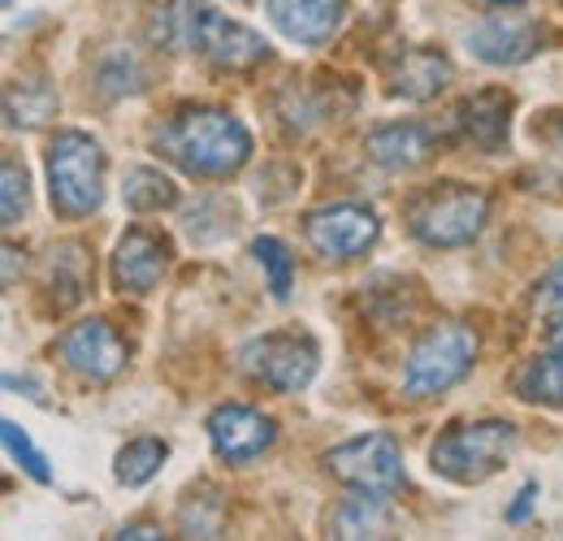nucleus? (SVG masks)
Segmentation results:
<instances>
[{"mask_svg":"<svg viewBox=\"0 0 563 541\" xmlns=\"http://www.w3.org/2000/svg\"><path fill=\"white\" fill-rule=\"evenodd\" d=\"M152 143L165 161H174L196 178H230L252 156V131L234 113L209 109V104H187L169 113L156 126Z\"/></svg>","mask_w":563,"mask_h":541,"instance_id":"obj_1","label":"nucleus"},{"mask_svg":"<svg viewBox=\"0 0 563 541\" xmlns=\"http://www.w3.org/2000/svg\"><path fill=\"white\" fill-rule=\"evenodd\" d=\"M516 446H520V429L511 420L455 424V429L438 433V442L429 446V468L455 485H482L507 468Z\"/></svg>","mask_w":563,"mask_h":541,"instance_id":"obj_2","label":"nucleus"},{"mask_svg":"<svg viewBox=\"0 0 563 541\" xmlns=\"http://www.w3.org/2000/svg\"><path fill=\"white\" fill-rule=\"evenodd\" d=\"M477 355H482V339L464 321H442V325L424 330L404 364V395L408 399L446 395L477 368Z\"/></svg>","mask_w":563,"mask_h":541,"instance_id":"obj_3","label":"nucleus"},{"mask_svg":"<svg viewBox=\"0 0 563 541\" xmlns=\"http://www.w3.org/2000/svg\"><path fill=\"white\" fill-rule=\"evenodd\" d=\"M490 221L486 191L468 183H433L408 203V230L424 247H468Z\"/></svg>","mask_w":563,"mask_h":541,"instance_id":"obj_4","label":"nucleus"},{"mask_svg":"<svg viewBox=\"0 0 563 541\" xmlns=\"http://www.w3.org/2000/svg\"><path fill=\"white\" fill-rule=\"evenodd\" d=\"M48 196L62 217H91L104 203V147L82 131H62L48 147Z\"/></svg>","mask_w":563,"mask_h":541,"instance_id":"obj_5","label":"nucleus"},{"mask_svg":"<svg viewBox=\"0 0 563 541\" xmlns=\"http://www.w3.org/2000/svg\"><path fill=\"white\" fill-rule=\"evenodd\" d=\"M239 364L252 382H261L278 395H299L312 386V377L321 368V346L303 330H274V334L243 342Z\"/></svg>","mask_w":563,"mask_h":541,"instance_id":"obj_6","label":"nucleus"},{"mask_svg":"<svg viewBox=\"0 0 563 541\" xmlns=\"http://www.w3.org/2000/svg\"><path fill=\"white\" fill-rule=\"evenodd\" d=\"M330 476H339L347 489H364V494H399L404 489V451L395 446L390 433H360L352 442L334 446L325 455Z\"/></svg>","mask_w":563,"mask_h":541,"instance_id":"obj_7","label":"nucleus"},{"mask_svg":"<svg viewBox=\"0 0 563 541\" xmlns=\"http://www.w3.org/2000/svg\"><path fill=\"white\" fill-rule=\"evenodd\" d=\"M382 234V217L364 203H325L303 217V239L325 261H360Z\"/></svg>","mask_w":563,"mask_h":541,"instance_id":"obj_8","label":"nucleus"},{"mask_svg":"<svg viewBox=\"0 0 563 541\" xmlns=\"http://www.w3.org/2000/svg\"><path fill=\"white\" fill-rule=\"evenodd\" d=\"M209 442L217 451V460L252 464L278 442V420L247 404H221L209 416Z\"/></svg>","mask_w":563,"mask_h":541,"instance_id":"obj_9","label":"nucleus"},{"mask_svg":"<svg viewBox=\"0 0 563 541\" xmlns=\"http://www.w3.org/2000/svg\"><path fill=\"white\" fill-rule=\"evenodd\" d=\"M187 48H191V53H200V57L212 62L217 69H252L269 57L265 35H256V31H252V26H243V22L221 18L212 4L200 9V18H196V31H191V44H187Z\"/></svg>","mask_w":563,"mask_h":541,"instance_id":"obj_10","label":"nucleus"},{"mask_svg":"<svg viewBox=\"0 0 563 541\" xmlns=\"http://www.w3.org/2000/svg\"><path fill=\"white\" fill-rule=\"evenodd\" d=\"M126 355H131L126 342H122V334L104 317H87V321H78V325H70L62 334L66 368H74L87 382H113L126 368Z\"/></svg>","mask_w":563,"mask_h":541,"instance_id":"obj_11","label":"nucleus"},{"mask_svg":"<svg viewBox=\"0 0 563 541\" xmlns=\"http://www.w3.org/2000/svg\"><path fill=\"white\" fill-rule=\"evenodd\" d=\"M542 40H547L542 22L520 13H494L468 31V48L486 66H525L542 53Z\"/></svg>","mask_w":563,"mask_h":541,"instance_id":"obj_12","label":"nucleus"},{"mask_svg":"<svg viewBox=\"0 0 563 541\" xmlns=\"http://www.w3.org/2000/svg\"><path fill=\"white\" fill-rule=\"evenodd\" d=\"M169 256H174V247H169L165 234H156L147 225H131L118 239V247H113V286L122 295H147V290H156L165 269H169Z\"/></svg>","mask_w":563,"mask_h":541,"instance_id":"obj_13","label":"nucleus"},{"mask_svg":"<svg viewBox=\"0 0 563 541\" xmlns=\"http://www.w3.org/2000/svg\"><path fill=\"white\" fill-rule=\"evenodd\" d=\"M265 13L290 44L317 48L347 22V0H265Z\"/></svg>","mask_w":563,"mask_h":541,"instance_id":"obj_14","label":"nucleus"},{"mask_svg":"<svg viewBox=\"0 0 563 541\" xmlns=\"http://www.w3.org/2000/svg\"><path fill=\"white\" fill-rule=\"evenodd\" d=\"M438 152V135L424 122H390L382 131L368 135V156L373 165L390 169V174H408L421 169L424 161Z\"/></svg>","mask_w":563,"mask_h":541,"instance_id":"obj_15","label":"nucleus"},{"mask_svg":"<svg viewBox=\"0 0 563 541\" xmlns=\"http://www.w3.org/2000/svg\"><path fill=\"white\" fill-rule=\"evenodd\" d=\"M451 62L438 48H404L390 69V91L404 100H433L451 82Z\"/></svg>","mask_w":563,"mask_h":541,"instance_id":"obj_16","label":"nucleus"},{"mask_svg":"<svg viewBox=\"0 0 563 541\" xmlns=\"http://www.w3.org/2000/svg\"><path fill=\"white\" fill-rule=\"evenodd\" d=\"M455 122L477 147L498 152L507 143V131H511V96L507 91H477L455 109Z\"/></svg>","mask_w":563,"mask_h":541,"instance_id":"obj_17","label":"nucleus"},{"mask_svg":"<svg viewBox=\"0 0 563 541\" xmlns=\"http://www.w3.org/2000/svg\"><path fill=\"white\" fill-rule=\"evenodd\" d=\"M165 460H169V442H165V438L143 433V438H131V442L118 451V460H113V476H118L126 489H140V485H147L152 476L165 468Z\"/></svg>","mask_w":563,"mask_h":541,"instance_id":"obj_18","label":"nucleus"},{"mask_svg":"<svg viewBox=\"0 0 563 541\" xmlns=\"http://www.w3.org/2000/svg\"><path fill=\"white\" fill-rule=\"evenodd\" d=\"M516 395L525 404H542V407H563V351H547L538 360H529L516 377Z\"/></svg>","mask_w":563,"mask_h":541,"instance_id":"obj_19","label":"nucleus"},{"mask_svg":"<svg viewBox=\"0 0 563 541\" xmlns=\"http://www.w3.org/2000/svg\"><path fill=\"white\" fill-rule=\"evenodd\" d=\"M4 113H9V126L18 131H35V126H44L53 113H57V91L48 87V82H13L9 87V96H4Z\"/></svg>","mask_w":563,"mask_h":541,"instance_id":"obj_20","label":"nucleus"},{"mask_svg":"<svg viewBox=\"0 0 563 541\" xmlns=\"http://www.w3.org/2000/svg\"><path fill=\"white\" fill-rule=\"evenodd\" d=\"M122 203L131 212H161V208H174L178 203V187H174L169 174H161L152 165H135L122 178Z\"/></svg>","mask_w":563,"mask_h":541,"instance_id":"obj_21","label":"nucleus"},{"mask_svg":"<svg viewBox=\"0 0 563 541\" xmlns=\"http://www.w3.org/2000/svg\"><path fill=\"white\" fill-rule=\"evenodd\" d=\"M390 525L386 511V494H364L355 489L343 503V511L334 516V538H382V529Z\"/></svg>","mask_w":563,"mask_h":541,"instance_id":"obj_22","label":"nucleus"},{"mask_svg":"<svg viewBox=\"0 0 563 541\" xmlns=\"http://www.w3.org/2000/svg\"><path fill=\"white\" fill-rule=\"evenodd\" d=\"M252 256H256V265L269 277L274 299L286 303V299H290V286H295V256H290V247H286L282 239H274V234H265V239L252 243Z\"/></svg>","mask_w":563,"mask_h":541,"instance_id":"obj_23","label":"nucleus"},{"mask_svg":"<svg viewBox=\"0 0 563 541\" xmlns=\"http://www.w3.org/2000/svg\"><path fill=\"white\" fill-rule=\"evenodd\" d=\"M0 438H4V451H9V460L22 468V473L31 476L35 485H48L53 481V468H48V455L26 438V429L18 424V420H4L0 424Z\"/></svg>","mask_w":563,"mask_h":541,"instance_id":"obj_24","label":"nucleus"},{"mask_svg":"<svg viewBox=\"0 0 563 541\" xmlns=\"http://www.w3.org/2000/svg\"><path fill=\"white\" fill-rule=\"evenodd\" d=\"M221 520H225V503L221 494H212V503H200L196 494L183 503V538H221Z\"/></svg>","mask_w":563,"mask_h":541,"instance_id":"obj_25","label":"nucleus"},{"mask_svg":"<svg viewBox=\"0 0 563 541\" xmlns=\"http://www.w3.org/2000/svg\"><path fill=\"white\" fill-rule=\"evenodd\" d=\"M26 200H31L26 169L18 161H4V169H0V217H4V225H18L26 217Z\"/></svg>","mask_w":563,"mask_h":541,"instance_id":"obj_26","label":"nucleus"},{"mask_svg":"<svg viewBox=\"0 0 563 541\" xmlns=\"http://www.w3.org/2000/svg\"><path fill=\"white\" fill-rule=\"evenodd\" d=\"M533 308H542V312H563V261L533 286Z\"/></svg>","mask_w":563,"mask_h":541,"instance_id":"obj_27","label":"nucleus"},{"mask_svg":"<svg viewBox=\"0 0 563 541\" xmlns=\"http://www.w3.org/2000/svg\"><path fill=\"white\" fill-rule=\"evenodd\" d=\"M533 498H538V481H529V485L520 489V498H516V507L507 511V520H511V525H520V520H529V511H533Z\"/></svg>","mask_w":563,"mask_h":541,"instance_id":"obj_28","label":"nucleus"},{"mask_svg":"<svg viewBox=\"0 0 563 541\" xmlns=\"http://www.w3.org/2000/svg\"><path fill=\"white\" fill-rule=\"evenodd\" d=\"M118 538H161V529H152V525H126Z\"/></svg>","mask_w":563,"mask_h":541,"instance_id":"obj_29","label":"nucleus"},{"mask_svg":"<svg viewBox=\"0 0 563 541\" xmlns=\"http://www.w3.org/2000/svg\"><path fill=\"white\" fill-rule=\"evenodd\" d=\"M547 346H555V351H563V312L555 317V325L547 330Z\"/></svg>","mask_w":563,"mask_h":541,"instance_id":"obj_30","label":"nucleus"},{"mask_svg":"<svg viewBox=\"0 0 563 541\" xmlns=\"http://www.w3.org/2000/svg\"><path fill=\"white\" fill-rule=\"evenodd\" d=\"M498 4H520V0H498Z\"/></svg>","mask_w":563,"mask_h":541,"instance_id":"obj_31","label":"nucleus"},{"mask_svg":"<svg viewBox=\"0 0 563 541\" xmlns=\"http://www.w3.org/2000/svg\"><path fill=\"white\" fill-rule=\"evenodd\" d=\"M234 4H247V0H234Z\"/></svg>","mask_w":563,"mask_h":541,"instance_id":"obj_32","label":"nucleus"},{"mask_svg":"<svg viewBox=\"0 0 563 541\" xmlns=\"http://www.w3.org/2000/svg\"><path fill=\"white\" fill-rule=\"evenodd\" d=\"M4 4H13V0H4Z\"/></svg>","mask_w":563,"mask_h":541,"instance_id":"obj_33","label":"nucleus"}]
</instances>
